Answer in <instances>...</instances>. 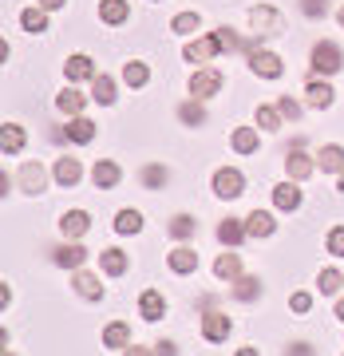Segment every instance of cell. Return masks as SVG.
<instances>
[{
	"instance_id": "obj_1",
	"label": "cell",
	"mask_w": 344,
	"mask_h": 356,
	"mask_svg": "<svg viewBox=\"0 0 344 356\" xmlns=\"http://www.w3.org/2000/svg\"><path fill=\"white\" fill-rule=\"evenodd\" d=\"M309 67H313L317 76H336V72L344 67L341 48H336L332 40H320V44H313V51H309Z\"/></svg>"
},
{
	"instance_id": "obj_2",
	"label": "cell",
	"mask_w": 344,
	"mask_h": 356,
	"mask_svg": "<svg viewBox=\"0 0 344 356\" xmlns=\"http://www.w3.org/2000/svg\"><path fill=\"white\" fill-rule=\"evenodd\" d=\"M249 24H254L257 36H281V32H285V20H281V13L273 8V4L249 8Z\"/></svg>"
},
{
	"instance_id": "obj_3",
	"label": "cell",
	"mask_w": 344,
	"mask_h": 356,
	"mask_svg": "<svg viewBox=\"0 0 344 356\" xmlns=\"http://www.w3.org/2000/svg\"><path fill=\"white\" fill-rule=\"evenodd\" d=\"M214 194L218 198H242L245 194V175L238 170V166H222V170H214Z\"/></svg>"
},
{
	"instance_id": "obj_4",
	"label": "cell",
	"mask_w": 344,
	"mask_h": 356,
	"mask_svg": "<svg viewBox=\"0 0 344 356\" xmlns=\"http://www.w3.org/2000/svg\"><path fill=\"white\" fill-rule=\"evenodd\" d=\"M222 83H226V76H222L218 67H198L190 76V95L194 99H210V95L222 91Z\"/></svg>"
},
{
	"instance_id": "obj_5",
	"label": "cell",
	"mask_w": 344,
	"mask_h": 356,
	"mask_svg": "<svg viewBox=\"0 0 344 356\" xmlns=\"http://www.w3.org/2000/svg\"><path fill=\"white\" fill-rule=\"evenodd\" d=\"M249 72L261 79H277L281 72H285V64H281V56L277 51H265V48H249Z\"/></svg>"
},
{
	"instance_id": "obj_6",
	"label": "cell",
	"mask_w": 344,
	"mask_h": 356,
	"mask_svg": "<svg viewBox=\"0 0 344 356\" xmlns=\"http://www.w3.org/2000/svg\"><path fill=\"white\" fill-rule=\"evenodd\" d=\"M16 182H20V191H24V194H44V186H48V170H44L36 159H28V163L20 166Z\"/></svg>"
},
{
	"instance_id": "obj_7",
	"label": "cell",
	"mask_w": 344,
	"mask_h": 356,
	"mask_svg": "<svg viewBox=\"0 0 344 356\" xmlns=\"http://www.w3.org/2000/svg\"><path fill=\"white\" fill-rule=\"evenodd\" d=\"M229 329H234V321L226 317V313H218V309H210L202 317V337L210 344H222V341H229Z\"/></svg>"
},
{
	"instance_id": "obj_8",
	"label": "cell",
	"mask_w": 344,
	"mask_h": 356,
	"mask_svg": "<svg viewBox=\"0 0 344 356\" xmlns=\"http://www.w3.org/2000/svg\"><path fill=\"white\" fill-rule=\"evenodd\" d=\"M64 76H67V83H79V79H95L99 72H95V60H91V56H83V51H76V56H67V64H64Z\"/></svg>"
},
{
	"instance_id": "obj_9",
	"label": "cell",
	"mask_w": 344,
	"mask_h": 356,
	"mask_svg": "<svg viewBox=\"0 0 344 356\" xmlns=\"http://www.w3.org/2000/svg\"><path fill=\"white\" fill-rule=\"evenodd\" d=\"M119 178H123V170H119V163H111V159H99V163L91 166V182H95L99 191H115Z\"/></svg>"
},
{
	"instance_id": "obj_10",
	"label": "cell",
	"mask_w": 344,
	"mask_h": 356,
	"mask_svg": "<svg viewBox=\"0 0 344 356\" xmlns=\"http://www.w3.org/2000/svg\"><path fill=\"white\" fill-rule=\"evenodd\" d=\"M218 40L214 36H202V40H190L186 48H182V56H186V64H206V60H214L218 56Z\"/></svg>"
},
{
	"instance_id": "obj_11",
	"label": "cell",
	"mask_w": 344,
	"mask_h": 356,
	"mask_svg": "<svg viewBox=\"0 0 344 356\" xmlns=\"http://www.w3.org/2000/svg\"><path fill=\"white\" fill-rule=\"evenodd\" d=\"M60 229H64V238H67V242H79V238H83V234L91 229L88 210H67V214L60 218Z\"/></svg>"
},
{
	"instance_id": "obj_12",
	"label": "cell",
	"mask_w": 344,
	"mask_h": 356,
	"mask_svg": "<svg viewBox=\"0 0 344 356\" xmlns=\"http://www.w3.org/2000/svg\"><path fill=\"white\" fill-rule=\"evenodd\" d=\"M139 317L151 321V325L166 317V301H163V293H158V289H142V297H139Z\"/></svg>"
},
{
	"instance_id": "obj_13",
	"label": "cell",
	"mask_w": 344,
	"mask_h": 356,
	"mask_svg": "<svg viewBox=\"0 0 344 356\" xmlns=\"http://www.w3.org/2000/svg\"><path fill=\"white\" fill-rule=\"evenodd\" d=\"M79 178H83V163L79 159H72V154H64V159H56V182L60 186H79Z\"/></svg>"
},
{
	"instance_id": "obj_14",
	"label": "cell",
	"mask_w": 344,
	"mask_h": 356,
	"mask_svg": "<svg viewBox=\"0 0 344 356\" xmlns=\"http://www.w3.org/2000/svg\"><path fill=\"white\" fill-rule=\"evenodd\" d=\"M313 170H317V163H313L305 151H289V154H285V175L293 178V182H305Z\"/></svg>"
},
{
	"instance_id": "obj_15",
	"label": "cell",
	"mask_w": 344,
	"mask_h": 356,
	"mask_svg": "<svg viewBox=\"0 0 344 356\" xmlns=\"http://www.w3.org/2000/svg\"><path fill=\"white\" fill-rule=\"evenodd\" d=\"M301 198H305V194H301V186H297L293 178L273 186V206H277V210H297V206H301Z\"/></svg>"
},
{
	"instance_id": "obj_16",
	"label": "cell",
	"mask_w": 344,
	"mask_h": 356,
	"mask_svg": "<svg viewBox=\"0 0 344 356\" xmlns=\"http://www.w3.org/2000/svg\"><path fill=\"white\" fill-rule=\"evenodd\" d=\"M166 266L174 269L179 277H186V273L198 269V254H194L190 245H179V250H170V254H166Z\"/></svg>"
},
{
	"instance_id": "obj_17",
	"label": "cell",
	"mask_w": 344,
	"mask_h": 356,
	"mask_svg": "<svg viewBox=\"0 0 344 356\" xmlns=\"http://www.w3.org/2000/svg\"><path fill=\"white\" fill-rule=\"evenodd\" d=\"M249 234H245V222H238V218H222V226H218V242L226 245V250H234V245H242Z\"/></svg>"
},
{
	"instance_id": "obj_18",
	"label": "cell",
	"mask_w": 344,
	"mask_h": 356,
	"mask_svg": "<svg viewBox=\"0 0 344 356\" xmlns=\"http://www.w3.org/2000/svg\"><path fill=\"white\" fill-rule=\"evenodd\" d=\"M317 170H325V175H341L344 170V147H336V143L320 147L317 151Z\"/></svg>"
},
{
	"instance_id": "obj_19",
	"label": "cell",
	"mask_w": 344,
	"mask_h": 356,
	"mask_svg": "<svg viewBox=\"0 0 344 356\" xmlns=\"http://www.w3.org/2000/svg\"><path fill=\"white\" fill-rule=\"evenodd\" d=\"M214 277H218V281H238V277H242V257L234 254V250L218 254V261H214Z\"/></svg>"
},
{
	"instance_id": "obj_20",
	"label": "cell",
	"mask_w": 344,
	"mask_h": 356,
	"mask_svg": "<svg viewBox=\"0 0 344 356\" xmlns=\"http://www.w3.org/2000/svg\"><path fill=\"white\" fill-rule=\"evenodd\" d=\"M83 257H88V250H83V245L67 242V245H60V250L51 254V261H56L60 269H79V266H83Z\"/></svg>"
},
{
	"instance_id": "obj_21",
	"label": "cell",
	"mask_w": 344,
	"mask_h": 356,
	"mask_svg": "<svg viewBox=\"0 0 344 356\" xmlns=\"http://www.w3.org/2000/svg\"><path fill=\"white\" fill-rule=\"evenodd\" d=\"M273 229H277V222H273L269 210H254V214L245 218V234H249V238H269Z\"/></svg>"
},
{
	"instance_id": "obj_22",
	"label": "cell",
	"mask_w": 344,
	"mask_h": 356,
	"mask_svg": "<svg viewBox=\"0 0 344 356\" xmlns=\"http://www.w3.org/2000/svg\"><path fill=\"white\" fill-rule=\"evenodd\" d=\"M131 4L127 0H99V20L103 24H127Z\"/></svg>"
},
{
	"instance_id": "obj_23",
	"label": "cell",
	"mask_w": 344,
	"mask_h": 356,
	"mask_svg": "<svg viewBox=\"0 0 344 356\" xmlns=\"http://www.w3.org/2000/svg\"><path fill=\"white\" fill-rule=\"evenodd\" d=\"M229 147L238 154H254L257 147H261V135H257V127H238L229 135Z\"/></svg>"
},
{
	"instance_id": "obj_24",
	"label": "cell",
	"mask_w": 344,
	"mask_h": 356,
	"mask_svg": "<svg viewBox=\"0 0 344 356\" xmlns=\"http://www.w3.org/2000/svg\"><path fill=\"white\" fill-rule=\"evenodd\" d=\"M332 99H336V91H332L329 83H320V79H313V83L305 88V103H309V107H317V111L332 107Z\"/></svg>"
},
{
	"instance_id": "obj_25",
	"label": "cell",
	"mask_w": 344,
	"mask_h": 356,
	"mask_svg": "<svg viewBox=\"0 0 344 356\" xmlns=\"http://www.w3.org/2000/svg\"><path fill=\"white\" fill-rule=\"evenodd\" d=\"M99 266H103V273H107V277H123L131 261H127V254H123V250H115V245H111V250H103V254H99Z\"/></svg>"
},
{
	"instance_id": "obj_26",
	"label": "cell",
	"mask_w": 344,
	"mask_h": 356,
	"mask_svg": "<svg viewBox=\"0 0 344 356\" xmlns=\"http://www.w3.org/2000/svg\"><path fill=\"white\" fill-rule=\"evenodd\" d=\"M229 293H234L238 301H257V297H261V277H249V273H242L238 281H229Z\"/></svg>"
},
{
	"instance_id": "obj_27",
	"label": "cell",
	"mask_w": 344,
	"mask_h": 356,
	"mask_svg": "<svg viewBox=\"0 0 344 356\" xmlns=\"http://www.w3.org/2000/svg\"><path fill=\"white\" fill-rule=\"evenodd\" d=\"M64 139L91 143V139H95V123H91V119H83V115H72V123L64 127Z\"/></svg>"
},
{
	"instance_id": "obj_28",
	"label": "cell",
	"mask_w": 344,
	"mask_h": 356,
	"mask_svg": "<svg viewBox=\"0 0 344 356\" xmlns=\"http://www.w3.org/2000/svg\"><path fill=\"white\" fill-rule=\"evenodd\" d=\"M0 151L4 154L24 151V127H20V123H4V131H0Z\"/></svg>"
},
{
	"instance_id": "obj_29",
	"label": "cell",
	"mask_w": 344,
	"mask_h": 356,
	"mask_svg": "<svg viewBox=\"0 0 344 356\" xmlns=\"http://www.w3.org/2000/svg\"><path fill=\"white\" fill-rule=\"evenodd\" d=\"M72 285H76V293L79 297H88V301H99L103 297V281L95 277V273H83V269H79L76 277H72Z\"/></svg>"
},
{
	"instance_id": "obj_30",
	"label": "cell",
	"mask_w": 344,
	"mask_h": 356,
	"mask_svg": "<svg viewBox=\"0 0 344 356\" xmlns=\"http://www.w3.org/2000/svg\"><path fill=\"white\" fill-rule=\"evenodd\" d=\"M20 28H24V32H32V36H40V32H48V8H24V13H20Z\"/></svg>"
},
{
	"instance_id": "obj_31",
	"label": "cell",
	"mask_w": 344,
	"mask_h": 356,
	"mask_svg": "<svg viewBox=\"0 0 344 356\" xmlns=\"http://www.w3.org/2000/svg\"><path fill=\"white\" fill-rule=\"evenodd\" d=\"M166 234H170V238H179V242H186V238H194V234H198V218L174 214V218H170V226H166Z\"/></svg>"
},
{
	"instance_id": "obj_32",
	"label": "cell",
	"mask_w": 344,
	"mask_h": 356,
	"mask_svg": "<svg viewBox=\"0 0 344 356\" xmlns=\"http://www.w3.org/2000/svg\"><path fill=\"white\" fill-rule=\"evenodd\" d=\"M139 178H142V186H147V191H163L166 182H170V170H166L163 163H147Z\"/></svg>"
},
{
	"instance_id": "obj_33",
	"label": "cell",
	"mask_w": 344,
	"mask_h": 356,
	"mask_svg": "<svg viewBox=\"0 0 344 356\" xmlns=\"http://www.w3.org/2000/svg\"><path fill=\"white\" fill-rule=\"evenodd\" d=\"M83 103H88V95H79L76 83H72V88H64L60 95H56V107H60L64 115H79V111H83Z\"/></svg>"
},
{
	"instance_id": "obj_34",
	"label": "cell",
	"mask_w": 344,
	"mask_h": 356,
	"mask_svg": "<svg viewBox=\"0 0 344 356\" xmlns=\"http://www.w3.org/2000/svg\"><path fill=\"white\" fill-rule=\"evenodd\" d=\"M127 341H131V329L123 321H111V325L103 329V348H127Z\"/></svg>"
},
{
	"instance_id": "obj_35",
	"label": "cell",
	"mask_w": 344,
	"mask_h": 356,
	"mask_svg": "<svg viewBox=\"0 0 344 356\" xmlns=\"http://www.w3.org/2000/svg\"><path fill=\"white\" fill-rule=\"evenodd\" d=\"M91 99L103 103V107H111L115 103V79L111 76H95L91 79Z\"/></svg>"
},
{
	"instance_id": "obj_36",
	"label": "cell",
	"mask_w": 344,
	"mask_h": 356,
	"mask_svg": "<svg viewBox=\"0 0 344 356\" xmlns=\"http://www.w3.org/2000/svg\"><path fill=\"white\" fill-rule=\"evenodd\" d=\"M179 119L186 123V127H202L206 123V107H202V99H186L179 107Z\"/></svg>"
},
{
	"instance_id": "obj_37",
	"label": "cell",
	"mask_w": 344,
	"mask_h": 356,
	"mask_svg": "<svg viewBox=\"0 0 344 356\" xmlns=\"http://www.w3.org/2000/svg\"><path fill=\"white\" fill-rule=\"evenodd\" d=\"M123 79H127L131 88H147V83H151V67L142 64V60H131V64L123 67Z\"/></svg>"
},
{
	"instance_id": "obj_38",
	"label": "cell",
	"mask_w": 344,
	"mask_h": 356,
	"mask_svg": "<svg viewBox=\"0 0 344 356\" xmlns=\"http://www.w3.org/2000/svg\"><path fill=\"white\" fill-rule=\"evenodd\" d=\"M139 229H142L139 210H119V214H115V234H139Z\"/></svg>"
},
{
	"instance_id": "obj_39",
	"label": "cell",
	"mask_w": 344,
	"mask_h": 356,
	"mask_svg": "<svg viewBox=\"0 0 344 356\" xmlns=\"http://www.w3.org/2000/svg\"><path fill=\"white\" fill-rule=\"evenodd\" d=\"M198 24H202V16H198V13H179L174 20H170V32H179V36H194Z\"/></svg>"
},
{
	"instance_id": "obj_40",
	"label": "cell",
	"mask_w": 344,
	"mask_h": 356,
	"mask_svg": "<svg viewBox=\"0 0 344 356\" xmlns=\"http://www.w3.org/2000/svg\"><path fill=\"white\" fill-rule=\"evenodd\" d=\"M341 269H320L317 273V289L325 293V297H332V293H341Z\"/></svg>"
},
{
	"instance_id": "obj_41",
	"label": "cell",
	"mask_w": 344,
	"mask_h": 356,
	"mask_svg": "<svg viewBox=\"0 0 344 356\" xmlns=\"http://www.w3.org/2000/svg\"><path fill=\"white\" fill-rule=\"evenodd\" d=\"M254 119H257V127H261V131H277L281 127V111H277V107H265V103L254 111Z\"/></svg>"
},
{
	"instance_id": "obj_42",
	"label": "cell",
	"mask_w": 344,
	"mask_h": 356,
	"mask_svg": "<svg viewBox=\"0 0 344 356\" xmlns=\"http://www.w3.org/2000/svg\"><path fill=\"white\" fill-rule=\"evenodd\" d=\"M214 40H218V48H222V51H238V48H242V36H238L234 28H218Z\"/></svg>"
},
{
	"instance_id": "obj_43",
	"label": "cell",
	"mask_w": 344,
	"mask_h": 356,
	"mask_svg": "<svg viewBox=\"0 0 344 356\" xmlns=\"http://www.w3.org/2000/svg\"><path fill=\"white\" fill-rule=\"evenodd\" d=\"M325 245H329L332 257H344V226H332L329 238H325Z\"/></svg>"
},
{
	"instance_id": "obj_44",
	"label": "cell",
	"mask_w": 344,
	"mask_h": 356,
	"mask_svg": "<svg viewBox=\"0 0 344 356\" xmlns=\"http://www.w3.org/2000/svg\"><path fill=\"white\" fill-rule=\"evenodd\" d=\"M277 111H281V119H293V123H297V119H301V103H297L293 95H281Z\"/></svg>"
},
{
	"instance_id": "obj_45",
	"label": "cell",
	"mask_w": 344,
	"mask_h": 356,
	"mask_svg": "<svg viewBox=\"0 0 344 356\" xmlns=\"http://www.w3.org/2000/svg\"><path fill=\"white\" fill-rule=\"evenodd\" d=\"M301 13H305L309 20H320V16L329 13V0H301Z\"/></svg>"
},
{
	"instance_id": "obj_46",
	"label": "cell",
	"mask_w": 344,
	"mask_h": 356,
	"mask_svg": "<svg viewBox=\"0 0 344 356\" xmlns=\"http://www.w3.org/2000/svg\"><path fill=\"white\" fill-rule=\"evenodd\" d=\"M289 309H293V313H301V317H305L309 309H313V297H309V293H293V297H289Z\"/></svg>"
},
{
	"instance_id": "obj_47",
	"label": "cell",
	"mask_w": 344,
	"mask_h": 356,
	"mask_svg": "<svg viewBox=\"0 0 344 356\" xmlns=\"http://www.w3.org/2000/svg\"><path fill=\"white\" fill-rule=\"evenodd\" d=\"M285 356H317V353H313V344L297 341V344H289V353H285Z\"/></svg>"
},
{
	"instance_id": "obj_48",
	"label": "cell",
	"mask_w": 344,
	"mask_h": 356,
	"mask_svg": "<svg viewBox=\"0 0 344 356\" xmlns=\"http://www.w3.org/2000/svg\"><path fill=\"white\" fill-rule=\"evenodd\" d=\"M154 356H179V344H170V341H158V344H154Z\"/></svg>"
},
{
	"instance_id": "obj_49",
	"label": "cell",
	"mask_w": 344,
	"mask_h": 356,
	"mask_svg": "<svg viewBox=\"0 0 344 356\" xmlns=\"http://www.w3.org/2000/svg\"><path fill=\"white\" fill-rule=\"evenodd\" d=\"M67 0H40V8H48V13H56V8H64Z\"/></svg>"
},
{
	"instance_id": "obj_50",
	"label": "cell",
	"mask_w": 344,
	"mask_h": 356,
	"mask_svg": "<svg viewBox=\"0 0 344 356\" xmlns=\"http://www.w3.org/2000/svg\"><path fill=\"white\" fill-rule=\"evenodd\" d=\"M234 356H261V353H257L254 344H245V348H238V353H234Z\"/></svg>"
},
{
	"instance_id": "obj_51",
	"label": "cell",
	"mask_w": 344,
	"mask_h": 356,
	"mask_svg": "<svg viewBox=\"0 0 344 356\" xmlns=\"http://www.w3.org/2000/svg\"><path fill=\"white\" fill-rule=\"evenodd\" d=\"M123 356H154V353H147V348H139V344H135V348H127Z\"/></svg>"
},
{
	"instance_id": "obj_52",
	"label": "cell",
	"mask_w": 344,
	"mask_h": 356,
	"mask_svg": "<svg viewBox=\"0 0 344 356\" xmlns=\"http://www.w3.org/2000/svg\"><path fill=\"white\" fill-rule=\"evenodd\" d=\"M332 313H336V321H344V297L336 301V309H332Z\"/></svg>"
},
{
	"instance_id": "obj_53",
	"label": "cell",
	"mask_w": 344,
	"mask_h": 356,
	"mask_svg": "<svg viewBox=\"0 0 344 356\" xmlns=\"http://www.w3.org/2000/svg\"><path fill=\"white\" fill-rule=\"evenodd\" d=\"M336 191H341V194H344V170H341V186H336Z\"/></svg>"
},
{
	"instance_id": "obj_54",
	"label": "cell",
	"mask_w": 344,
	"mask_h": 356,
	"mask_svg": "<svg viewBox=\"0 0 344 356\" xmlns=\"http://www.w3.org/2000/svg\"><path fill=\"white\" fill-rule=\"evenodd\" d=\"M341 28H344V8H341Z\"/></svg>"
},
{
	"instance_id": "obj_55",
	"label": "cell",
	"mask_w": 344,
	"mask_h": 356,
	"mask_svg": "<svg viewBox=\"0 0 344 356\" xmlns=\"http://www.w3.org/2000/svg\"><path fill=\"white\" fill-rule=\"evenodd\" d=\"M4 356H16V353H4Z\"/></svg>"
},
{
	"instance_id": "obj_56",
	"label": "cell",
	"mask_w": 344,
	"mask_h": 356,
	"mask_svg": "<svg viewBox=\"0 0 344 356\" xmlns=\"http://www.w3.org/2000/svg\"><path fill=\"white\" fill-rule=\"evenodd\" d=\"M154 4H158V0H154Z\"/></svg>"
}]
</instances>
